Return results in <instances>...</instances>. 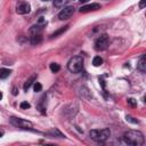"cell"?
I'll use <instances>...</instances> for the list:
<instances>
[{
  "label": "cell",
  "instance_id": "cell-10",
  "mask_svg": "<svg viewBox=\"0 0 146 146\" xmlns=\"http://www.w3.org/2000/svg\"><path fill=\"white\" fill-rule=\"evenodd\" d=\"M35 79H36V75H35V74L31 75V76H30V78L26 80V82L24 83V86H23V89H24L25 91H27V90H29V88L32 86V83L35 81Z\"/></svg>",
  "mask_w": 146,
  "mask_h": 146
},
{
  "label": "cell",
  "instance_id": "cell-14",
  "mask_svg": "<svg viewBox=\"0 0 146 146\" xmlns=\"http://www.w3.org/2000/svg\"><path fill=\"white\" fill-rule=\"evenodd\" d=\"M102 64H103V58L99 57V56H96L94 58V60H92V65L94 66H100Z\"/></svg>",
  "mask_w": 146,
  "mask_h": 146
},
{
  "label": "cell",
  "instance_id": "cell-12",
  "mask_svg": "<svg viewBox=\"0 0 146 146\" xmlns=\"http://www.w3.org/2000/svg\"><path fill=\"white\" fill-rule=\"evenodd\" d=\"M41 30H42V26L39 25V24H36V25H33V26L30 29V32L32 33V35H33V34H40V33H41Z\"/></svg>",
  "mask_w": 146,
  "mask_h": 146
},
{
  "label": "cell",
  "instance_id": "cell-23",
  "mask_svg": "<svg viewBox=\"0 0 146 146\" xmlns=\"http://www.w3.org/2000/svg\"><path fill=\"white\" fill-rule=\"evenodd\" d=\"M13 94H14V95H16V94H17V89H16V88H14V89H13Z\"/></svg>",
  "mask_w": 146,
  "mask_h": 146
},
{
  "label": "cell",
  "instance_id": "cell-3",
  "mask_svg": "<svg viewBox=\"0 0 146 146\" xmlns=\"http://www.w3.org/2000/svg\"><path fill=\"white\" fill-rule=\"evenodd\" d=\"M111 135V131L108 129H100V130H97V129H94V130H90L89 132V136L91 139L96 140V141H105Z\"/></svg>",
  "mask_w": 146,
  "mask_h": 146
},
{
  "label": "cell",
  "instance_id": "cell-2",
  "mask_svg": "<svg viewBox=\"0 0 146 146\" xmlns=\"http://www.w3.org/2000/svg\"><path fill=\"white\" fill-rule=\"evenodd\" d=\"M82 66H83V58L81 56H74L67 63V68L72 73L80 72L82 70Z\"/></svg>",
  "mask_w": 146,
  "mask_h": 146
},
{
  "label": "cell",
  "instance_id": "cell-13",
  "mask_svg": "<svg viewBox=\"0 0 146 146\" xmlns=\"http://www.w3.org/2000/svg\"><path fill=\"white\" fill-rule=\"evenodd\" d=\"M10 73H11L10 70H7V68H0V79H6Z\"/></svg>",
  "mask_w": 146,
  "mask_h": 146
},
{
  "label": "cell",
  "instance_id": "cell-9",
  "mask_svg": "<svg viewBox=\"0 0 146 146\" xmlns=\"http://www.w3.org/2000/svg\"><path fill=\"white\" fill-rule=\"evenodd\" d=\"M137 68L143 73L146 71V57H145V55L140 56V58H139V60L137 63Z\"/></svg>",
  "mask_w": 146,
  "mask_h": 146
},
{
  "label": "cell",
  "instance_id": "cell-25",
  "mask_svg": "<svg viewBox=\"0 0 146 146\" xmlns=\"http://www.w3.org/2000/svg\"><path fill=\"white\" fill-rule=\"evenodd\" d=\"M81 2H87V1H89V0H80Z\"/></svg>",
  "mask_w": 146,
  "mask_h": 146
},
{
  "label": "cell",
  "instance_id": "cell-18",
  "mask_svg": "<svg viewBox=\"0 0 146 146\" xmlns=\"http://www.w3.org/2000/svg\"><path fill=\"white\" fill-rule=\"evenodd\" d=\"M41 90H42L41 83H40V82H35V83H34V91H35V92H40Z\"/></svg>",
  "mask_w": 146,
  "mask_h": 146
},
{
  "label": "cell",
  "instance_id": "cell-17",
  "mask_svg": "<svg viewBox=\"0 0 146 146\" xmlns=\"http://www.w3.org/2000/svg\"><path fill=\"white\" fill-rule=\"evenodd\" d=\"M67 0H54V5L55 7H62L64 3H66Z\"/></svg>",
  "mask_w": 146,
  "mask_h": 146
},
{
  "label": "cell",
  "instance_id": "cell-8",
  "mask_svg": "<svg viewBox=\"0 0 146 146\" xmlns=\"http://www.w3.org/2000/svg\"><path fill=\"white\" fill-rule=\"evenodd\" d=\"M100 9V5L99 3H90V5H86L83 7L80 8L81 13H88V11H92V10H98Z\"/></svg>",
  "mask_w": 146,
  "mask_h": 146
},
{
  "label": "cell",
  "instance_id": "cell-16",
  "mask_svg": "<svg viewBox=\"0 0 146 146\" xmlns=\"http://www.w3.org/2000/svg\"><path fill=\"white\" fill-rule=\"evenodd\" d=\"M50 70H51V72L56 73V72H58V71L60 70V66H59L57 63H51V64H50Z\"/></svg>",
  "mask_w": 146,
  "mask_h": 146
},
{
  "label": "cell",
  "instance_id": "cell-5",
  "mask_svg": "<svg viewBox=\"0 0 146 146\" xmlns=\"http://www.w3.org/2000/svg\"><path fill=\"white\" fill-rule=\"evenodd\" d=\"M10 123L14 124L15 127L18 128H23V129H30L32 128V122L24 120V119H19V117H10Z\"/></svg>",
  "mask_w": 146,
  "mask_h": 146
},
{
  "label": "cell",
  "instance_id": "cell-11",
  "mask_svg": "<svg viewBox=\"0 0 146 146\" xmlns=\"http://www.w3.org/2000/svg\"><path fill=\"white\" fill-rule=\"evenodd\" d=\"M42 41V36H41V33L40 34H33L32 38H31V43L32 44H39L40 42Z\"/></svg>",
  "mask_w": 146,
  "mask_h": 146
},
{
  "label": "cell",
  "instance_id": "cell-15",
  "mask_svg": "<svg viewBox=\"0 0 146 146\" xmlns=\"http://www.w3.org/2000/svg\"><path fill=\"white\" fill-rule=\"evenodd\" d=\"M67 29H68V25H66V26H64V27H62L60 30H58V31H56L55 33H52V34H51V38H56L57 35H59V34H62L63 32H65V31H66Z\"/></svg>",
  "mask_w": 146,
  "mask_h": 146
},
{
  "label": "cell",
  "instance_id": "cell-4",
  "mask_svg": "<svg viewBox=\"0 0 146 146\" xmlns=\"http://www.w3.org/2000/svg\"><path fill=\"white\" fill-rule=\"evenodd\" d=\"M108 46V36L107 34H102L100 36H98V39L95 42V49L97 51H102L105 50Z\"/></svg>",
  "mask_w": 146,
  "mask_h": 146
},
{
  "label": "cell",
  "instance_id": "cell-22",
  "mask_svg": "<svg viewBox=\"0 0 146 146\" xmlns=\"http://www.w3.org/2000/svg\"><path fill=\"white\" fill-rule=\"evenodd\" d=\"M145 5H146V0H141L140 3H139V7H140V8H144Z\"/></svg>",
  "mask_w": 146,
  "mask_h": 146
},
{
  "label": "cell",
  "instance_id": "cell-19",
  "mask_svg": "<svg viewBox=\"0 0 146 146\" xmlns=\"http://www.w3.org/2000/svg\"><path fill=\"white\" fill-rule=\"evenodd\" d=\"M19 106H21V108H23V110H27V108H30L31 105H30L27 102H22Z\"/></svg>",
  "mask_w": 146,
  "mask_h": 146
},
{
  "label": "cell",
  "instance_id": "cell-1",
  "mask_svg": "<svg viewBox=\"0 0 146 146\" xmlns=\"http://www.w3.org/2000/svg\"><path fill=\"white\" fill-rule=\"evenodd\" d=\"M123 140L128 145L140 146L144 144V135L137 130H129L123 135Z\"/></svg>",
  "mask_w": 146,
  "mask_h": 146
},
{
  "label": "cell",
  "instance_id": "cell-21",
  "mask_svg": "<svg viewBox=\"0 0 146 146\" xmlns=\"http://www.w3.org/2000/svg\"><path fill=\"white\" fill-rule=\"evenodd\" d=\"M125 119H127V121H129V122H132V123H138V121H137V120H133V117H131V116H127Z\"/></svg>",
  "mask_w": 146,
  "mask_h": 146
},
{
  "label": "cell",
  "instance_id": "cell-20",
  "mask_svg": "<svg viewBox=\"0 0 146 146\" xmlns=\"http://www.w3.org/2000/svg\"><path fill=\"white\" fill-rule=\"evenodd\" d=\"M128 103H129L131 106H133V107L137 106V103H136V100H135L133 98H129V99H128Z\"/></svg>",
  "mask_w": 146,
  "mask_h": 146
},
{
  "label": "cell",
  "instance_id": "cell-6",
  "mask_svg": "<svg viewBox=\"0 0 146 146\" xmlns=\"http://www.w3.org/2000/svg\"><path fill=\"white\" fill-rule=\"evenodd\" d=\"M74 14V8L72 6H68V7H65L64 9H62L58 14V18L60 21H64V19H68L72 15Z\"/></svg>",
  "mask_w": 146,
  "mask_h": 146
},
{
  "label": "cell",
  "instance_id": "cell-26",
  "mask_svg": "<svg viewBox=\"0 0 146 146\" xmlns=\"http://www.w3.org/2000/svg\"><path fill=\"white\" fill-rule=\"evenodd\" d=\"M2 135H3V133H2V132H1V131H0V137H1V136H2Z\"/></svg>",
  "mask_w": 146,
  "mask_h": 146
},
{
  "label": "cell",
  "instance_id": "cell-7",
  "mask_svg": "<svg viewBox=\"0 0 146 146\" xmlns=\"http://www.w3.org/2000/svg\"><path fill=\"white\" fill-rule=\"evenodd\" d=\"M30 10H31V6H30L29 3H26V2L19 3V5L17 6V8H16L17 14H21V15L27 14V13H30Z\"/></svg>",
  "mask_w": 146,
  "mask_h": 146
},
{
  "label": "cell",
  "instance_id": "cell-24",
  "mask_svg": "<svg viewBox=\"0 0 146 146\" xmlns=\"http://www.w3.org/2000/svg\"><path fill=\"white\" fill-rule=\"evenodd\" d=\"M1 99H2V92L0 91V100H1Z\"/></svg>",
  "mask_w": 146,
  "mask_h": 146
}]
</instances>
